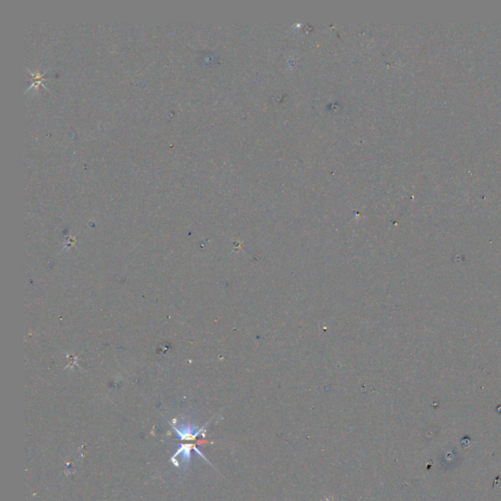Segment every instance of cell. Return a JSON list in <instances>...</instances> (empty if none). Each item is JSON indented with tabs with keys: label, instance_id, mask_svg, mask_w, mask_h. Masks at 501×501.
Listing matches in <instances>:
<instances>
[{
	"label": "cell",
	"instance_id": "obj_2",
	"mask_svg": "<svg viewBox=\"0 0 501 501\" xmlns=\"http://www.w3.org/2000/svg\"><path fill=\"white\" fill-rule=\"evenodd\" d=\"M190 446L192 445H182L180 449L178 452L176 454H181V461L182 463L187 464L189 462L191 456Z\"/></svg>",
	"mask_w": 501,
	"mask_h": 501
},
{
	"label": "cell",
	"instance_id": "obj_1",
	"mask_svg": "<svg viewBox=\"0 0 501 501\" xmlns=\"http://www.w3.org/2000/svg\"><path fill=\"white\" fill-rule=\"evenodd\" d=\"M173 429L180 440H193L203 430V429H197V427L192 425H181L178 428L173 427Z\"/></svg>",
	"mask_w": 501,
	"mask_h": 501
}]
</instances>
